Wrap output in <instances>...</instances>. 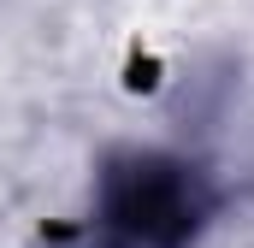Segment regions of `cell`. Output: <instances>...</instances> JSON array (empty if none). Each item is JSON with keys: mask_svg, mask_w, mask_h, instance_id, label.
<instances>
[{"mask_svg": "<svg viewBox=\"0 0 254 248\" xmlns=\"http://www.w3.org/2000/svg\"><path fill=\"white\" fill-rule=\"evenodd\" d=\"M219 213V184L160 148H119L101 160L95 213L83 231H60V248H195Z\"/></svg>", "mask_w": 254, "mask_h": 248, "instance_id": "1", "label": "cell"}]
</instances>
